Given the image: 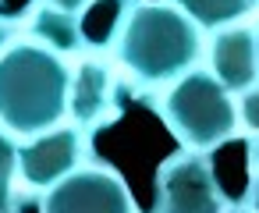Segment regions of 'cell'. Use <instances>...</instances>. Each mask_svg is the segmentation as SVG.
I'll return each mask as SVG.
<instances>
[{
  "label": "cell",
  "instance_id": "5bb4252c",
  "mask_svg": "<svg viewBox=\"0 0 259 213\" xmlns=\"http://www.w3.org/2000/svg\"><path fill=\"white\" fill-rule=\"evenodd\" d=\"M39 4H47V8H57V11H64V15H82L93 0H39Z\"/></svg>",
  "mask_w": 259,
  "mask_h": 213
},
{
  "label": "cell",
  "instance_id": "ba28073f",
  "mask_svg": "<svg viewBox=\"0 0 259 213\" xmlns=\"http://www.w3.org/2000/svg\"><path fill=\"white\" fill-rule=\"evenodd\" d=\"M209 75L234 96L248 93L259 78V43L255 29L248 25H231L213 32L209 39Z\"/></svg>",
  "mask_w": 259,
  "mask_h": 213
},
{
  "label": "cell",
  "instance_id": "277c9868",
  "mask_svg": "<svg viewBox=\"0 0 259 213\" xmlns=\"http://www.w3.org/2000/svg\"><path fill=\"white\" fill-rule=\"evenodd\" d=\"M227 195L209 153L181 149L156 167V213H224Z\"/></svg>",
  "mask_w": 259,
  "mask_h": 213
},
{
  "label": "cell",
  "instance_id": "9a60e30c",
  "mask_svg": "<svg viewBox=\"0 0 259 213\" xmlns=\"http://www.w3.org/2000/svg\"><path fill=\"white\" fill-rule=\"evenodd\" d=\"M15 29H18V22H15V18H8L4 11H0V54H4V50L15 43Z\"/></svg>",
  "mask_w": 259,
  "mask_h": 213
},
{
  "label": "cell",
  "instance_id": "8992f818",
  "mask_svg": "<svg viewBox=\"0 0 259 213\" xmlns=\"http://www.w3.org/2000/svg\"><path fill=\"white\" fill-rule=\"evenodd\" d=\"M89 160V132L78 124H57L18 146V181L32 192H47Z\"/></svg>",
  "mask_w": 259,
  "mask_h": 213
},
{
  "label": "cell",
  "instance_id": "4fadbf2b",
  "mask_svg": "<svg viewBox=\"0 0 259 213\" xmlns=\"http://www.w3.org/2000/svg\"><path fill=\"white\" fill-rule=\"evenodd\" d=\"M238 124L245 132H252V135H259V86L241 93V100H238Z\"/></svg>",
  "mask_w": 259,
  "mask_h": 213
},
{
  "label": "cell",
  "instance_id": "ac0fdd59",
  "mask_svg": "<svg viewBox=\"0 0 259 213\" xmlns=\"http://www.w3.org/2000/svg\"><path fill=\"white\" fill-rule=\"evenodd\" d=\"M224 213H252V209H248V206H245V202H241V206H227V209H224Z\"/></svg>",
  "mask_w": 259,
  "mask_h": 213
},
{
  "label": "cell",
  "instance_id": "8fae6325",
  "mask_svg": "<svg viewBox=\"0 0 259 213\" xmlns=\"http://www.w3.org/2000/svg\"><path fill=\"white\" fill-rule=\"evenodd\" d=\"M170 4L181 8L202 32H220L238 25L245 15H252L259 0H170Z\"/></svg>",
  "mask_w": 259,
  "mask_h": 213
},
{
  "label": "cell",
  "instance_id": "7a4b0ae2",
  "mask_svg": "<svg viewBox=\"0 0 259 213\" xmlns=\"http://www.w3.org/2000/svg\"><path fill=\"white\" fill-rule=\"evenodd\" d=\"M71 68L61 54L36 39L11 43L0 54V132L11 139H36L68 117Z\"/></svg>",
  "mask_w": 259,
  "mask_h": 213
},
{
  "label": "cell",
  "instance_id": "5b68a950",
  "mask_svg": "<svg viewBox=\"0 0 259 213\" xmlns=\"http://www.w3.org/2000/svg\"><path fill=\"white\" fill-rule=\"evenodd\" d=\"M39 213H139L132 188L107 163H85L43 192Z\"/></svg>",
  "mask_w": 259,
  "mask_h": 213
},
{
  "label": "cell",
  "instance_id": "e0dca14e",
  "mask_svg": "<svg viewBox=\"0 0 259 213\" xmlns=\"http://www.w3.org/2000/svg\"><path fill=\"white\" fill-rule=\"evenodd\" d=\"M248 167H252V174H259V135H252V142H248Z\"/></svg>",
  "mask_w": 259,
  "mask_h": 213
},
{
  "label": "cell",
  "instance_id": "6da1fadb",
  "mask_svg": "<svg viewBox=\"0 0 259 213\" xmlns=\"http://www.w3.org/2000/svg\"><path fill=\"white\" fill-rule=\"evenodd\" d=\"M110 50L139 93H163L195 71L202 57V29L170 0H139Z\"/></svg>",
  "mask_w": 259,
  "mask_h": 213
},
{
  "label": "cell",
  "instance_id": "7c38bea8",
  "mask_svg": "<svg viewBox=\"0 0 259 213\" xmlns=\"http://www.w3.org/2000/svg\"><path fill=\"white\" fill-rule=\"evenodd\" d=\"M15 181H18V142L0 132V213H15Z\"/></svg>",
  "mask_w": 259,
  "mask_h": 213
},
{
  "label": "cell",
  "instance_id": "52a82bcc",
  "mask_svg": "<svg viewBox=\"0 0 259 213\" xmlns=\"http://www.w3.org/2000/svg\"><path fill=\"white\" fill-rule=\"evenodd\" d=\"M124 103H121V86L114 78V68L100 57H85L78 61V68H71V96H68V117L82 128V132H100L107 124H114L121 117Z\"/></svg>",
  "mask_w": 259,
  "mask_h": 213
},
{
  "label": "cell",
  "instance_id": "2e32d148",
  "mask_svg": "<svg viewBox=\"0 0 259 213\" xmlns=\"http://www.w3.org/2000/svg\"><path fill=\"white\" fill-rule=\"evenodd\" d=\"M245 206H248L252 213H259V174H252V181H248V195H245Z\"/></svg>",
  "mask_w": 259,
  "mask_h": 213
},
{
  "label": "cell",
  "instance_id": "d6986e66",
  "mask_svg": "<svg viewBox=\"0 0 259 213\" xmlns=\"http://www.w3.org/2000/svg\"><path fill=\"white\" fill-rule=\"evenodd\" d=\"M255 43H259V29H255Z\"/></svg>",
  "mask_w": 259,
  "mask_h": 213
},
{
  "label": "cell",
  "instance_id": "3957f363",
  "mask_svg": "<svg viewBox=\"0 0 259 213\" xmlns=\"http://www.w3.org/2000/svg\"><path fill=\"white\" fill-rule=\"evenodd\" d=\"M167 132L192 153H213L238 132L234 96L202 68L188 71L153 100Z\"/></svg>",
  "mask_w": 259,
  "mask_h": 213
},
{
  "label": "cell",
  "instance_id": "30bf717a",
  "mask_svg": "<svg viewBox=\"0 0 259 213\" xmlns=\"http://www.w3.org/2000/svg\"><path fill=\"white\" fill-rule=\"evenodd\" d=\"M139 4V0H93V4L78 15L82 22V36H85V47L93 50H107L114 47L124 18L132 15V8Z\"/></svg>",
  "mask_w": 259,
  "mask_h": 213
},
{
  "label": "cell",
  "instance_id": "9c48e42d",
  "mask_svg": "<svg viewBox=\"0 0 259 213\" xmlns=\"http://www.w3.org/2000/svg\"><path fill=\"white\" fill-rule=\"evenodd\" d=\"M29 36L61 54V57H71V54H82L85 50V36H82V22L78 15H64L57 8H47V4H36L32 8V18H29Z\"/></svg>",
  "mask_w": 259,
  "mask_h": 213
}]
</instances>
